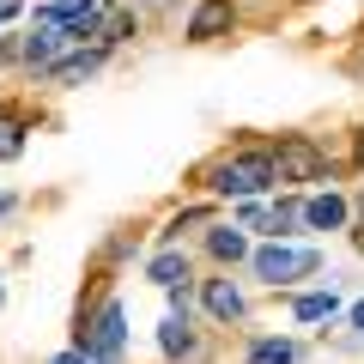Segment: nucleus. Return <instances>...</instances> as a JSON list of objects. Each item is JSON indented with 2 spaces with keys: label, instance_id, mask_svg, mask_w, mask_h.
<instances>
[{
  "label": "nucleus",
  "instance_id": "nucleus-22",
  "mask_svg": "<svg viewBox=\"0 0 364 364\" xmlns=\"http://www.w3.org/2000/svg\"><path fill=\"white\" fill-rule=\"evenodd\" d=\"M0 304H6V286H0Z\"/></svg>",
  "mask_w": 364,
  "mask_h": 364
},
{
  "label": "nucleus",
  "instance_id": "nucleus-16",
  "mask_svg": "<svg viewBox=\"0 0 364 364\" xmlns=\"http://www.w3.org/2000/svg\"><path fill=\"white\" fill-rule=\"evenodd\" d=\"M25 158V116L18 109H0V164Z\"/></svg>",
  "mask_w": 364,
  "mask_h": 364
},
{
  "label": "nucleus",
  "instance_id": "nucleus-5",
  "mask_svg": "<svg viewBox=\"0 0 364 364\" xmlns=\"http://www.w3.org/2000/svg\"><path fill=\"white\" fill-rule=\"evenodd\" d=\"M104 61H109V49H97V43H79V49H67L61 61L43 67V79H49V85H85V79L97 73Z\"/></svg>",
  "mask_w": 364,
  "mask_h": 364
},
{
  "label": "nucleus",
  "instance_id": "nucleus-9",
  "mask_svg": "<svg viewBox=\"0 0 364 364\" xmlns=\"http://www.w3.org/2000/svg\"><path fill=\"white\" fill-rule=\"evenodd\" d=\"M128 37H134V6L104 0V6H97V25H91V43H97V49H122Z\"/></svg>",
  "mask_w": 364,
  "mask_h": 364
},
{
  "label": "nucleus",
  "instance_id": "nucleus-20",
  "mask_svg": "<svg viewBox=\"0 0 364 364\" xmlns=\"http://www.w3.org/2000/svg\"><path fill=\"white\" fill-rule=\"evenodd\" d=\"M13 207H18V200H13V195H0V219H6V213H13Z\"/></svg>",
  "mask_w": 364,
  "mask_h": 364
},
{
  "label": "nucleus",
  "instance_id": "nucleus-15",
  "mask_svg": "<svg viewBox=\"0 0 364 364\" xmlns=\"http://www.w3.org/2000/svg\"><path fill=\"white\" fill-rule=\"evenodd\" d=\"M243 364H298V340H286V334H261V340H249Z\"/></svg>",
  "mask_w": 364,
  "mask_h": 364
},
{
  "label": "nucleus",
  "instance_id": "nucleus-10",
  "mask_svg": "<svg viewBox=\"0 0 364 364\" xmlns=\"http://www.w3.org/2000/svg\"><path fill=\"white\" fill-rule=\"evenodd\" d=\"M158 352H164L170 364H176V358H195V352H200V334H195V322L170 310L164 322H158Z\"/></svg>",
  "mask_w": 364,
  "mask_h": 364
},
{
  "label": "nucleus",
  "instance_id": "nucleus-19",
  "mask_svg": "<svg viewBox=\"0 0 364 364\" xmlns=\"http://www.w3.org/2000/svg\"><path fill=\"white\" fill-rule=\"evenodd\" d=\"M352 158H358V170H364V128L352 134Z\"/></svg>",
  "mask_w": 364,
  "mask_h": 364
},
{
  "label": "nucleus",
  "instance_id": "nucleus-12",
  "mask_svg": "<svg viewBox=\"0 0 364 364\" xmlns=\"http://www.w3.org/2000/svg\"><path fill=\"white\" fill-rule=\"evenodd\" d=\"M207 255L225 261V267L249 261V237H243V225H207Z\"/></svg>",
  "mask_w": 364,
  "mask_h": 364
},
{
  "label": "nucleus",
  "instance_id": "nucleus-17",
  "mask_svg": "<svg viewBox=\"0 0 364 364\" xmlns=\"http://www.w3.org/2000/svg\"><path fill=\"white\" fill-rule=\"evenodd\" d=\"M49 364H97V358H91V352L85 346H67V352H55V358Z\"/></svg>",
  "mask_w": 364,
  "mask_h": 364
},
{
  "label": "nucleus",
  "instance_id": "nucleus-18",
  "mask_svg": "<svg viewBox=\"0 0 364 364\" xmlns=\"http://www.w3.org/2000/svg\"><path fill=\"white\" fill-rule=\"evenodd\" d=\"M346 322H352V328H358V334H364V298H358V304H352V310H346Z\"/></svg>",
  "mask_w": 364,
  "mask_h": 364
},
{
  "label": "nucleus",
  "instance_id": "nucleus-4",
  "mask_svg": "<svg viewBox=\"0 0 364 364\" xmlns=\"http://www.w3.org/2000/svg\"><path fill=\"white\" fill-rule=\"evenodd\" d=\"M267 158H273V176L279 182H322L328 176V152L310 134H279V140L267 146Z\"/></svg>",
  "mask_w": 364,
  "mask_h": 364
},
{
  "label": "nucleus",
  "instance_id": "nucleus-13",
  "mask_svg": "<svg viewBox=\"0 0 364 364\" xmlns=\"http://www.w3.org/2000/svg\"><path fill=\"white\" fill-rule=\"evenodd\" d=\"M340 316V291L328 286V291H298L291 298V322H334Z\"/></svg>",
  "mask_w": 364,
  "mask_h": 364
},
{
  "label": "nucleus",
  "instance_id": "nucleus-2",
  "mask_svg": "<svg viewBox=\"0 0 364 364\" xmlns=\"http://www.w3.org/2000/svg\"><path fill=\"white\" fill-rule=\"evenodd\" d=\"M249 273L273 291L298 286V279H316L322 273V249H310V243H261V249H249Z\"/></svg>",
  "mask_w": 364,
  "mask_h": 364
},
{
  "label": "nucleus",
  "instance_id": "nucleus-11",
  "mask_svg": "<svg viewBox=\"0 0 364 364\" xmlns=\"http://www.w3.org/2000/svg\"><path fill=\"white\" fill-rule=\"evenodd\" d=\"M146 279H152V286H188V279H195V273H188V255H182V243H164L158 249L152 261H146Z\"/></svg>",
  "mask_w": 364,
  "mask_h": 364
},
{
  "label": "nucleus",
  "instance_id": "nucleus-8",
  "mask_svg": "<svg viewBox=\"0 0 364 364\" xmlns=\"http://www.w3.org/2000/svg\"><path fill=\"white\" fill-rule=\"evenodd\" d=\"M352 225V200L334 195V188H322V195L304 200V231H346Z\"/></svg>",
  "mask_w": 364,
  "mask_h": 364
},
{
  "label": "nucleus",
  "instance_id": "nucleus-21",
  "mask_svg": "<svg viewBox=\"0 0 364 364\" xmlns=\"http://www.w3.org/2000/svg\"><path fill=\"white\" fill-rule=\"evenodd\" d=\"M140 6H170V0H140Z\"/></svg>",
  "mask_w": 364,
  "mask_h": 364
},
{
  "label": "nucleus",
  "instance_id": "nucleus-14",
  "mask_svg": "<svg viewBox=\"0 0 364 364\" xmlns=\"http://www.w3.org/2000/svg\"><path fill=\"white\" fill-rule=\"evenodd\" d=\"M298 225H304V200L291 195V200H279V207H267V213H261V225H255V231H267L273 243H286V237L298 231Z\"/></svg>",
  "mask_w": 364,
  "mask_h": 364
},
{
  "label": "nucleus",
  "instance_id": "nucleus-7",
  "mask_svg": "<svg viewBox=\"0 0 364 364\" xmlns=\"http://www.w3.org/2000/svg\"><path fill=\"white\" fill-rule=\"evenodd\" d=\"M200 304H207V316H213L219 328H231V322H243V316H249V304H243V291H237L231 273H219V279H200Z\"/></svg>",
  "mask_w": 364,
  "mask_h": 364
},
{
  "label": "nucleus",
  "instance_id": "nucleus-6",
  "mask_svg": "<svg viewBox=\"0 0 364 364\" xmlns=\"http://www.w3.org/2000/svg\"><path fill=\"white\" fill-rule=\"evenodd\" d=\"M231 25H237V0H200L195 13H188L182 37L188 43H219V37H231Z\"/></svg>",
  "mask_w": 364,
  "mask_h": 364
},
{
  "label": "nucleus",
  "instance_id": "nucleus-3",
  "mask_svg": "<svg viewBox=\"0 0 364 364\" xmlns=\"http://www.w3.org/2000/svg\"><path fill=\"white\" fill-rule=\"evenodd\" d=\"M73 346H85L97 364H122V346H128V310H122V298H104L91 316H79Z\"/></svg>",
  "mask_w": 364,
  "mask_h": 364
},
{
  "label": "nucleus",
  "instance_id": "nucleus-1",
  "mask_svg": "<svg viewBox=\"0 0 364 364\" xmlns=\"http://www.w3.org/2000/svg\"><path fill=\"white\" fill-rule=\"evenodd\" d=\"M200 182H207L213 195L255 200V195H267L279 176H273V158L267 152H225V158H213V164L200 170Z\"/></svg>",
  "mask_w": 364,
  "mask_h": 364
}]
</instances>
